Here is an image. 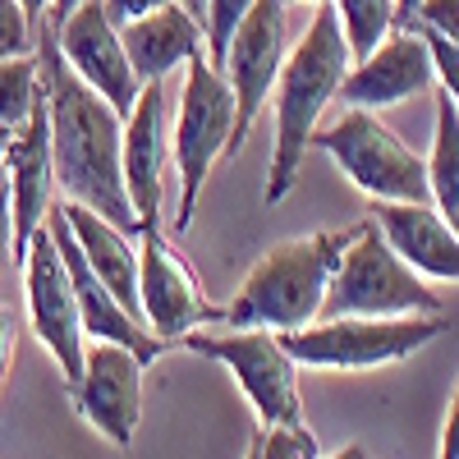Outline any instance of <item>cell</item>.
<instances>
[{
	"label": "cell",
	"instance_id": "cell-10",
	"mask_svg": "<svg viewBox=\"0 0 459 459\" xmlns=\"http://www.w3.org/2000/svg\"><path fill=\"white\" fill-rule=\"evenodd\" d=\"M285 0H257L248 10V19L235 28L225 47V60L216 65L225 74L230 92H235V134H230V147L225 157L235 161L253 125L262 120V106L266 97L276 92V79H281V65H285Z\"/></svg>",
	"mask_w": 459,
	"mask_h": 459
},
{
	"label": "cell",
	"instance_id": "cell-7",
	"mask_svg": "<svg viewBox=\"0 0 459 459\" xmlns=\"http://www.w3.org/2000/svg\"><path fill=\"white\" fill-rule=\"evenodd\" d=\"M299 368L372 372L391 368L446 335L441 317H317L299 331H276Z\"/></svg>",
	"mask_w": 459,
	"mask_h": 459
},
{
	"label": "cell",
	"instance_id": "cell-20",
	"mask_svg": "<svg viewBox=\"0 0 459 459\" xmlns=\"http://www.w3.org/2000/svg\"><path fill=\"white\" fill-rule=\"evenodd\" d=\"M428 188H432V207L455 225V235H459V106L446 92H437L432 152H428Z\"/></svg>",
	"mask_w": 459,
	"mask_h": 459
},
{
	"label": "cell",
	"instance_id": "cell-19",
	"mask_svg": "<svg viewBox=\"0 0 459 459\" xmlns=\"http://www.w3.org/2000/svg\"><path fill=\"white\" fill-rule=\"evenodd\" d=\"M60 216L69 221L74 239H79L88 266L106 281V290L120 299L134 317H143V303H138V244H134V235H129V230H120L115 221L97 216L92 207L69 203V198L60 203Z\"/></svg>",
	"mask_w": 459,
	"mask_h": 459
},
{
	"label": "cell",
	"instance_id": "cell-3",
	"mask_svg": "<svg viewBox=\"0 0 459 459\" xmlns=\"http://www.w3.org/2000/svg\"><path fill=\"white\" fill-rule=\"evenodd\" d=\"M359 225L344 230H313L299 239L272 244L253 266L235 299L221 308L225 326H266V331H299L322 317L331 276L354 244Z\"/></svg>",
	"mask_w": 459,
	"mask_h": 459
},
{
	"label": "cell",
	"instance_id": "cell-32",
	"mask_svg": "<svg viewBox=\"0 0 459 459\" xmlns=\"http://www.w3.org/2000/svg\"><path fill=\"white\" fill-rule=\"evenodd\" d=\"M418 5H423V0H395V28H413Z\"/></svg>",
	"mask_w": 459,
	"mask_h": 459
},
{
	"label": "cell",
	"instance_id": "cell-8",
	"mask_svg": "<svg viewBox=\"0 0 459 459\" xmlns=\"http://www.w3.org/2000/svg\"><path fill=\"white\" fill-rule=\"evenodd\" d=\"M184 350L203 359H216L221 368L235 372L248 409L257 413V428L272 423H303V395H299V363L281 344L276 331L266 326H230L225 335L188 331Z\"/></svg>",
	"mask_w": 459,
	"mask_h": 459
},
{
	"label": "cell",
	"instance_id": "cell-33",
	"mask_svg": "<svg viewBox=\"0 0 459 459\" xmlns=\"http://www.w3.org/2000/svg\"><path fill=\"white\" fill-rule=\"evenodd\" d=\"M19 5L28 10V19H32L37 28H42V23H47V14H51V0H19Z\"/></svg>",
	"mask_w": 459,
	"mask_h": 459
},
{
	"label": "cell",
	"instance_id": "cell-25",
	"mask_svg": "<svg viewBox=\"0 0 459 459\" xmlns=\"http://www.w3.org/2000/svg\"><path fill=\"white\" fill-rule=\"evenodd\" d=\"M37 51V23L19 0H0V60L10 56H32Z\"/></svg>",
	"mask_w": 459,
	"mask_h": 459
},
{
	"label": "cell",
	"instance_id": "cell-36",
	"mask_svg": "<svg viewBox=\"0 0 459 459\" xmlns=\"http://www.w3.org/2000/svg\"><path fill=\"white\" fill-rule=\"evenodd\" d=\"M179 5H184L188 14H194V19L203 23V14H207V0H179Z\"/></svg>",
	"mask_w": 459,
	"mask_h": 459
},
{
	"label": "cell",
	"instance_id": "cell-24",
	"mask_svg": "<svg viewBox=\"0 0 459 459\" xmlns=\"http://www.w3.org/2000/svg\"><path fill=\"white\" fill-rule=\"evenodd\" d=\"M253 5H257V0H207V14H203V42H207V60H212V65L225 60L230 37H235V28L248 19Z\"/></svg>",
	"mask_w": 459,
	"mask_h": 459
},
{
	"label": "cell",
	"instance_id": "cell-39",
	"mask_svg": "<svg viewBox=\"0 0 459 459\" xmlns=\"http://www.w3.org/2000/svg\"><path fill=\"white\" fill-rule=\"evenodd\" d=\"M244 459H257V450H253V441H248V455H244Z\"/></svg>",
	"mask_w": 459,
	"mask_h": 459
},
{
	"label": "cell",
	"instance_id": "cell-27",
	"mask_svg": "<svg viewBox=\"0 0 459 459\" xmlns=\"http://www.w3.org/2000/svg\"><path fill=\"white\" fill-rule=\"evenodd\" d=\"M413 28H428V32H441L450 42H459V0H423Z\"/></svg>",
	"mask_w": 459,
	"mask_h": 459
},
{
	"label": "cell",
	"instance_id": "cell-15",
	"mask_svg": "<svg viewBox=\"0 0 459 459\" xmlns=\"http://www.w3.org/2000/svg\"><path fill=\"white\" fill-rule=\"evenodd\" d=\"M5 179H10V216H14V266L23 262L32 235L47 225L56 212V157H51V115H47V92L28 115V125L10 134L5 152Z\"/></svg>",
	"mask_w": 459,
	"mask_h": 459
},
{
	"label": "cell",
	"instance_id": "cell-9",
	"mask_svg": "<svg viewBox=\"0 0 459 459\" xmlns=\"http://www.w3.org/2000/svg\"><path fill=\"white\" fill-rule=\"evenodd\" d=\"M23 299H28V322H32V335L42 340V350L60 363L65 381L83 377V313H79V294H74V281H69V266L60 257V244L51 235V216L47 225L32 235L23 262Z\"/></svg>",
	"mask_w": 459,
	"mask_h": 459
},
{
	"label": "cell",
	"instance_id": "cell-11",
	"mask_svg": "<svg viewBox=\"0 0 459 459\" xmlns=\"http://www.w3.org/2000/svg\"><path fill=\"white\" fill-rule=\"evenodd\" d=\"M138 303H143V322L166 344H179L188 331L221 322V308L207 299L203 276L161 235V225L138 230Z\"/></svg>",
	"mask_w": 459,
	"mask_h": 459
},
{
	"label": "cell",
	"instance_id": "cell-13",
	"mask_svg": "<svg viewBox=\"0 0 459 459\" xmlns=\"http://www.w3.org/2000/svg\"><path fill=\"white\" fill-rule=\"evenodd\" d=\"M56 28V47L65 56V65L79 74L88 88H97L120 115L134 110L138 92H143V79L129 65V51L120 42V23L110 19L106 0H83L74 14H65Z\"/></svg>",
	"mask_w": 459,
	"mask_h": 459
},
{
	"label": "cell",
	"instance_id": "cell-31",
	"mask_svg": "<svg viewBox=\"0 0 459 459\" xmlns=\"http://www.w3.org/2000/svg\"><path fill=\"white\" fill-rule=\"evenodd\" d=\"M157 5H166V0H106V10H110L115 23H129V19H138V14H147V10H157Z\"/></svg>",
	"mask_w": 459,
	"mask_h": 459
},
{
	"label": "cell",
	"instance_id": "cell-38",
	"mask_svg": "<svg viewBox=\"0 0 459 459\" xmlns=\"http://www.w3.org/2000/svg\"><path fill=\"white\" fill-rule=\"evenodd\" d=\"M10 134H14V129H5V125H0V152H5V143H10Z\"/></svg>",
	"mask_w": 459,
	"mask_h": 459
},
{
	"label": "cell",
	"instance_id": "cell-29",
	"mask_svg": "<svg viewBox=\"0 0 459 459\" xmlns=\"http://www.w3.org/2000/svg\"><path fill=\"white\" fill-rule=\"evenodd\" d=\"M14 350H19V317L10 308H0V391H5V381H10Z\"/></svg>",
	"mask_w": 459,
	"mask_h": 459
},
{
	"label": "cell",
	"instance_id": "cell-6",
	"mask_svg": "<svg viewBox=\"0 0 459 459\" xmlns=\"http://www.w3.org/2000/svg\"><path fill=\"white\" fill-rule=\"evenodd\" d=\"M313 147H322L326 157L340 166V175L350 179L368 203L391 198V203H432L428 188V157L377 120V110L344 106L340 120L313 134Z\"/></svg>",
	"mask_w": 459,
	"mask_h": 459
},
{
	"label": "cell",
	"instance_id": "cell-23",
	"mask_svg": "<svg viewBox=\"0 0 459 459\" xmlns=\"http://www.w3.org/2000/svg\"><path fill=\"white\" fill-rule=\"evenodd\" d=\"M253 450L257 459H322L317 432L303 423H272V428H257L253 432Z\"/></svg>",
	"mask_w": 459,
	"mask_h": 459
},
{
	"label": "cell",
	"instance_id": "cell-14",
	"mask_svg": "<svg viewBox=\"0 0 459 459\" xmlns=\"http://www.w3.org/2000/svg\"><path fill=\"white\" fill-rule=\"evenodd\" d=\"M170 101L166 83H143L134 110L125 115V143H120V161H125V188L138 216V230L161 225L166 207V170L175 161V143H170Z\"/></svg>",
	"mask_w": 459,
	"mask_h": 459
},
{
	"label": "cell",
	"instance_id": "cell-17",
	"mask_svg": "<svg viewBox=\"0 0 459 459\" xmlns=\"http://www.w3.org/2000/svg\"><path fill=\"white\" fill-rule=\"evenodd\" d=\"M368 216L418 276L459 285V235L432 203L377 198V203H368Z\"/></svg>",
	"mask_w": 459,
	"mask_h": 459
},
{
	"label": "cell",
	"instance_id": "cell-18",
	"mask_svg": "<svg viewBox=\"0 0 459 459\" xmlns=\"http://www.w3.org/2000/svg\"><path fill=\"white\" fill-rule=\"evenodd\" d=\"M120 42H125L129 65L143 83H166L179 65H188L198 51H207L203 23L179 0H166V5L120 23Z\"/></svg>",
	"mask_w": 459,
	"mask_h": 459
},
{
	"label": "cell",
	"instance_id": "cell-16",
	"mask_svg": "<svg viewBox=\"0 0 459 459\" xmlns=\"http://www.w3.org/2000/svg\"><path fill=\"white\" fill-rule=\"evenodd\" d=\"M432 83H437V69H432L428 37L418 28H395L372 56L350 65L335 101L359 110H391L432 92Z\"/></svg>",
	"mask_w": 459,
	"mask_h": 459
},
{
	"label": "cell",
	"instance_id": "cell-30",
	"mask_svg": "<svg viewBox=\"0 0 459 459\" xmlns=\"http://www.w3.org/2000/svg\"><path fill=\"white\" fill-rule=\"evenodd\" d=\"M14 262V216H10V179H0V272Z\"/></svg>",
	"mask_w": 459,
	"mask_h": 459
},
{
	"label": "cell",
	"instance_id": "cell-1",
	"mask_svg": "<svg viewBox=\"0 0 459 459\" xmlns=\"http://www.w3.org/2000/svg\"><path fill=\"white\" fill-rule=\"evenodd\" d=\"M37 60H42V88H47V115H51V157H56L60 194L69 203L92 207L97 216L115 221L129 235H138V216L129 203L125 161H120L125 115L65 65L51 19L37 28Z\"/></svg>",
	"mask_w": 459,
	"mask_h": 459
},
{
	"label": "cell",
	"instance_id": "cell-21",
	"mask_svg": "<svg viewBox=\"0 0 459 459\" xmlns=\"http://www.w3.org/2000/svg\"><path fill=\"white\" fill-rule=\"evenodd\" d=\"M331 10L340 19V32L354 60L372 56L395 32V0H331Z\"/></svg>",
	"mask_w": 459,
	"mask_h": 459
},
{
	"label": "cell",
	"instance_id": "cell-2",
	"mask_svg": "<svg viewBox=\"0 0 459 459\" xmlns=\"http://www.w3.org/2000/svg\"><path fill=\"white\" fill-rule=\"evenodd\" d=\"M354 56L350 42L340 32V19L326 5L313 10L308 28H303L299 47L285 51L281 79L272 92L276 106V143H272V166H266V207H276L294 194V184L303 175V152L313 147V134L322 129L326 106L340 97V83L350 74Z\"/></svg>",
	"mask_w": 459,
	"mask_h": 459
},
{
	"label": "cell",
	"instance_id": "cell-5",
	"mask_svg": "<svg viewBox=\"0 0 459 459\" xmlns=\"http://www.w3.org/2000/svg\"><path fill=\"white\" fill-rule=\"evenodd\" d=\"M230 134H235V92H230L225 74L207 60V51H198L184 65V88L175 101V120H170L175 170H179V207H175L179 235L194 225L207 175L225 157Z\"/></svg>",
	"mask_w": 459,
	"mask_h": 459
},
{
	"label": "cell",
	"instance_id": "cell-37",
	"mask_svg": "<svg viewBox=\"0 0 459 459\" xmlns=\"http://www.w3.org/2000/svg\"><path fill=\"white\" fill-rule=\"evenodd\" d=\"M285 5H313L317 10V5H326V0H285Z\"/></svg>",
	"mask_w": 459,
	"mask_h": 459
},
{
	"label": "cell",
	"instance_id": "cell-26",
	"mask_svg": "<svg viewBox=\"0 0 459 459\" xmlns=\"http://www.w3.org/2000/svg\"><path fill=\"white\" fill-rule=\"evenodd\" d=\"M428 37V51H432V69H437V83L441 92L459 106V42H450V37L441 32H428V28H418Z\"/></svg>",
	"mask_w": 459,
	"mask_h": 459
},
{
	"label": "cell",
	"instance_id": "cell-35",
	"mask_svg": "<svg viewBox=\"0 0 459 459\" xmlns=\"http://www.w3.org/2000/svg\"><path fill=\"white\" fill-rule=\"evenodd\" d=\"M79 5H83V0H51V14H47V19H51V23H60L65 14H74Z\"/></svg>",
	"mask_w": 459,
	"mask_h": 459
},
{
	"label": "cell",
	"instance_id": "cell-4",
	"mask_svg": "<svg viewBox=\"0 0 459 459\" xmlns=\"http://www.w3.org/2000/svg\"><path fill=\"white\" fill-rule=\"evenodd\" d=\"M446 303L418 276L413 266L386 244V235L368 221H359L354 244L344 248L322 317H441Z\"/></svg>",
	"mask_w": 459,
	"mask_h": 459
},
{
	"label": "cell",
	"instance_id": "cell-22",
	"mask_svg": "<svg viewBox=\"0 0 459 459\" xmlns=\"http://www.w3.org/2000/svg\"><path fill=\"white\" fill-rule=\"evenodd\" d=\"M42 60L32 56H10L0 60V125L5 129H23L28 115L42 101Z\"/></svg>",
	"mask_w": 459,
	"mask_h": 459
},
{
	"label": "cell",
	"instance_id": "cell-34",
	"mask_svg": "<svg viewBox=\"0 0 459 459\" xmlns=\"http://www.w3.org/2000/svg\"><path fill=\"white\" fill-rule=\"evenodd\" d=\"M326 459H372V455H368V446H363V441H350V446H340V450H335V455H326Z\"/></svg>",
	"mask_w": 459,
	"mask_h": 459
},
{
	"label": "cell",
	"instance_id": "cell-12",
	"mask_svg": "<svg viewBox=\"0 0 459 459\" xmlns=\"http://www.w3.org/2000/svg\"><path fill=\"white\" fill-rule=\"evenodd\" d=\"M143 354L110 340H92L83 354V377L69 386L74 413L88 418L110 446H134L143 418Z\"/></svg>",
	"mask_w": 459,
	"mask_h": 459
},
{
	"label": "cell",
	"instance_id": "cell-28",
	"mask_svg": "<svg viewBox=\"0 0 459 459\" xmlns=\"http://www.w3.org/2000/svg\"><path fill=\"white\" fill-rule=\"evenodd\" d=\"M437 459H459V377H455V391H450V404H446V423H441Z\"/></svg>",
	"mask_w": 459,
	"mask_h": 459
}]
</instances>
